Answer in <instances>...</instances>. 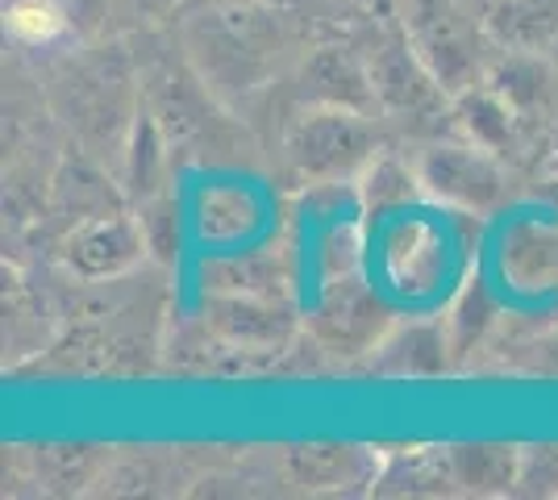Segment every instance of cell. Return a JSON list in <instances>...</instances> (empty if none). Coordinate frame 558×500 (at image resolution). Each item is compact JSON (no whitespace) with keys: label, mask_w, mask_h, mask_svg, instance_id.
<instances>
[{"label":"cell","mask_w":558,"mask_h":500,"mask_svg":"<svg viewBox=\"0 0 558 500\" xmlns=\"http://www.w3.org/2000/svg\"><path fill=\"white\" fill-rule=\"evenodd\" d=\"M180 38L201 84L221 96L251 93L267 84L292 50L283 4L263 0H217L180 13Z\"/></svg>","instance_id":"6da1fadb"},{"label":"cell","mask_w":558,"mask_h":500,"mask_svg":"<svg viewBox=\"0 0 558 500\" xmlns=\"http://www.w3.org/2000/svg\"><path fill=\"white\" fill-rule=\"evenodd\" d=\"M400 29L450 96H463L488 80L496 42L488 38L484 9L471 0H400Z\"/></svg>","instance_id":"7a4b0ae2"},{"label":"cell","mask_w":558,"mask_h":500,"mask_svg":"<svg viewBox=\"0 0 558 500\" xmlns=\"http://www.w3.org/2000/svg\"><path fill=\"white\" fill-rule=\"evenodd\" d=\"M283 155L308 184L342 188L347 180L363 175L379 155L375 113L304 105V113L283 134Z\"/></svg>","instance_id":"3957f363"},{"label":"cell","mask_w":558,"mask_h":500,"mask_svg":"<svg viewBox=\"0 0 558 500\" xmlns=\"http://www.w3.org/2000/svg\"><path fill=\"white\" fill-rule=\"evenodd\" d=\"M421 188L438 196L442 205L471 209V214H488L505 200V167L500 155H492L471 138H429L413 159Z\"/></svg>","instance_id":"277c9868"},{"label":"cell","mask_w":558,"mask_h":500,"mask_svg":"<svg viewBox=\"0 0 558 500\" xmlns=\"http://www.w3.org/2000/svg\"><path fill=\"white\" fill-rule=\"evenodd\" d=\"M296 96L301 105H322V109H354V113H375V88L367 59L354 47H317L308 50L296 68Z\"/></svg>","instance_id":"5b68a950"},{"label":"cell","mask_w":558,"mask_h":500,"mask_svg":"<svg viewBox=\"0 0 558 500\" xmlns=\"http://www.w3.org/2000/svg\"><path fill=\"white\" fill-rule=\"evenodd\" d=\"M484 84L509 105L512 118L525 125V134H537L558 118V72L550 68V54L496 50Z\"/></svg>","instance_id":"8992f818"},{"label":"cell","mask_w":558,"mask_h":500,"mask_svg":"<svg viewBox=\"0 0 558 500\" xmlns=\"http://www.w3.org/2000/svg\"><path fill=\"white\" fill-rule=\"evenodd\" d=\"M142 251H146V234H142L138 221L105 214L71 230L63 259L84 280H109V276L130 271L142 259Z\"/></svg>","instance_id":"52a82bcc"},{"label":"cell","mask_w":558,"mask_h":500,"mask_svg":"<svg viewBox=\"0 0 558 500\" xmlns=\"http://www.w3.org/2000/svg\"><path fill=\"white\" fill-rule=\"evenodd\" d=\"M313 330L317 338L333 346V351H347V355H359L367 351L379 330H384V309L375 301L372 288H363L354 276H342L333 280V292L322 301V309L313 313Z\"/></svg>","instance_id":"ba28073f"},{"label":"cell","mask_w":558,"mask_h":500,"mask_svg":"<svg viewBox=\"0 0 558 500\" xmlns=\"http://www.w3.org/2000/svg\"><path fill=\"white\" fill-rule=\"evenodd\" d=\"M213 326L233 346H279L292 330V309L276 292H221L213 301Z\"/></svg>","instance_id":"9c48e42d"},{"label":"cell","mask_w":558,"mask_h":500,"mask_svg":"<svg viewBox=\"0 0 558 500\" xmlns=\"http://www.w3.org/2000/svg\"><path fill=\"white\" fill-rule=\"evenodd\" d=\"M484 25L496 50L558 54V0H484Z\"/></svg>","instance_id":"30bf717a"},{"label":"cell","mask_w":558,"mask_h":500,"mask_svg":"<svg viewBox=\"0 0 558 500\" xmlns=\"http://www.w3.org/2000/svg\"><path fill=\"white\" fill-rule=\"evenodd\" d=\"M417 192H425L417 180V167L400 163L396 155H375V163L363 171V196L375 214L409 205Z\"/></svg>","instance_id":"8fae6325"},{"label":"cell","mask_w":558,"mask_h":500,"mask_svg":"<svg viewBox=\"0 0 558 500\" xmlns=\"http://www.w3.org/2000/svg\"><path fill=\"white\" fill-rule=\"evenodd\" d=\"M68 29V13L54 0H17L9 9V34L29 47H47Z\"/></svg>","instance_id":"7c38bea8"},{"label":"cell","mask_w":558,"mask_h":500,"mask_svg":"<svg viewBox=\"0 0 558 500\" xmlns=\"http://www.w3.org/2000/svg\"><path fill=\"white\" fill-rule=\"evenodd\" d=\"M125 4L138 13L142 22H159V17H171L180 9V0H125Z\"/></svg>","instance_id":"4fadbf2b"}]
</instances>
